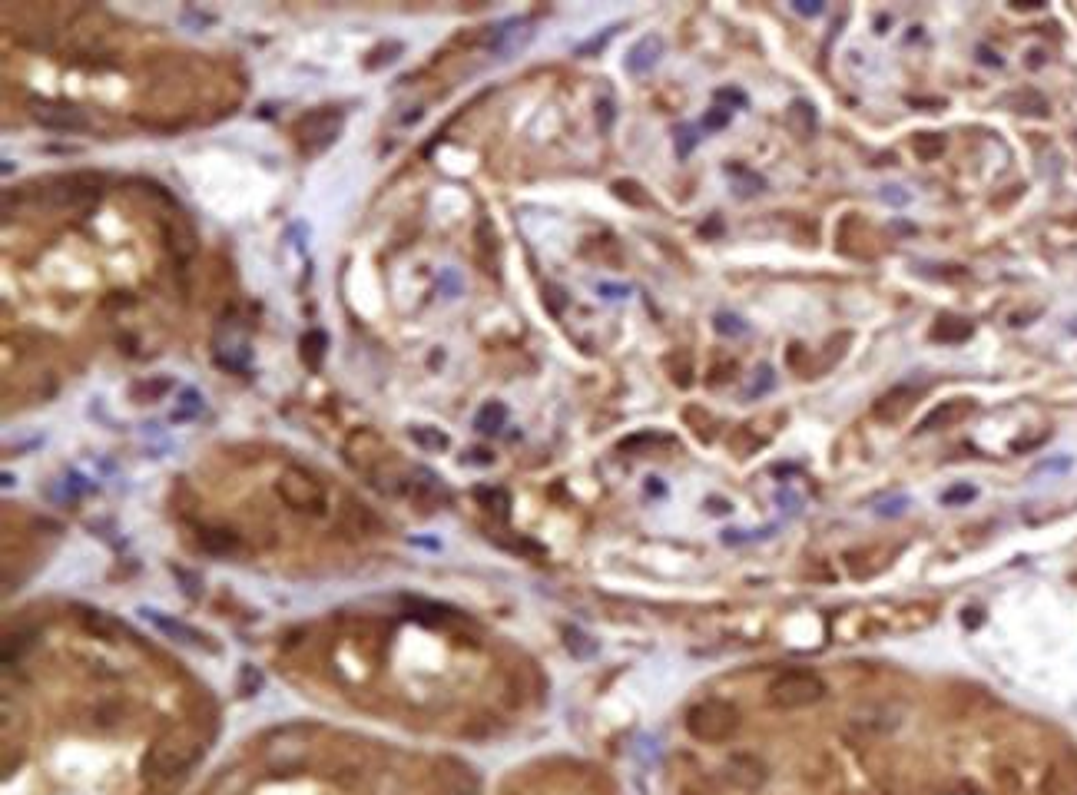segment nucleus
<instances>
[{"label": "nucleus", "mask_w": 1077, "mask_h": 795, "mask_svg": "<svg viewBox=\"0 0 1077 795\" xmlns=\"http://www.w3.org/2000/svg\"><path fill=\"white\" fill-rule=\"evenodd\" d=\"M597 123H600V130H610V123H614V103L610 100L597 103Z\"/></svg>", "instance_id": "58836bf2"}, {"label": "nucleus", "mask_w": 1077, "mask_h": 795, "mask_svg": "<svg viewBox=\"0 0 1077 795\" xmlns=\"http://www.w3.org/2000/svg\"><path fill=\"white\" fill-rule=\"evenodd\" d=\"M203 752H206L203 736L186 726L173 729V733L160 736L150 746V752H146V759H143V772H146V779H153V782L176 779L193 769L196 762L203 759Z\"/></svg>", "instance_id": "f257e3e1"}, {"label": "nucleus", "mask_w": 1077, "mask_h": 795, "mask_svg": "<svg viewBox=\"0 0 1077 795\" xmlns=\"http://www.w3.org/2000/svg\"><path fill=\"white\" fill-rule=\"evenodd\" d=\"M276 491L285 504L292 507V511H302V514H322L325 511V491L322 484L315 481V477L305 471V468H285L279 474V484Z\"/></svg>", "instance_id": "39448f33"}, {"label": "nucleus", "mask_w": 1077, "mask_h": 795, "mask_svg": "<svg viewBox=\"0 0 1077 795\" xmlns=\"http://www.w3.org/2000/svg\"><path fill=\"white\" fill-rule=\"evenodd\" d=\"M962 415H968V405H962V401H948V405L935 408L932 415H928V418L922 421V428H925V431H938V428H942V424L955 421V418H962Z\"/></svg>", "instance_id": "aec40b11"}, {"label": "nucleus", "mask_w": 1077, "mask_h": 795, "mask_svg": "<svg viewBox=\"0 0 1077 795\" xmlns=\"http://www.w3.org/2000/svg\"><path fill=\"white\" fill-rule=\"evenodd\" d=\"M673 136H677V156H680V159L690 156V153L696 150V143H700V136H696L693 126H677V130H673Z\"/></svg>", "instance_id": "c756f323"}, {"label": "nucleus", "mask_w": 1077, "mask_h": 795, "mask_svg": "<svg viewBox=\"0 0 1077 795\" xmlns=\"http://www.w3.org/2000/svg\"><path fill=\"white\" fill-rule=\"evenodd\" d=\"M793 7L799 10L802 17H816V14H822V4H816V0H799V4H793Z\"/></svg>", "instance_id": "ea45409f"}, {"label": "nucleus", "mask_w": 1077, "mask_h": 795, "mask_svg": "<svg viewBox=\"0 0 1077 795\" xmlns=\"http://www.w3.org/2000/svg\"><path fill=\"white\" fill-rule=\"evenodd\" d=\"M342 133V113L339 110H319L302 116L299 126H295V136H299L305 153H322L339 140Z\"/></svg>", "instance_id": "423d86ee"}, {"label": "nucleus", "mask_w": 1077, "mask_h": 795, "mask_svg": "<svg viewBox=\"0 0 1077 795\" xmlns=\"http://www.w3.org/2000/svg\"><path fill=\"white\" fill-rule=\"evenodd\" d=\"M614 34H617V27H610V30H604V34H597L594 40H587V44H580V47H577V57H590V53L604 50V47H607V40L614 37Z\"/></svg>", "instance_id": "4c0bfd02"}, {"label": "nucleus", "mask_w": 1077, "mask_h": 795, "mask_svg": "<svg viewBox=\"0 0 1077 795\" xmlns=\"http://www.w3.org/2000/svg\"><path fill=\"white\" fill-rule=\"evenodd\" d=\"M975 497H978L975 487H971V484H958V487H952V491H945V494H942V504L955 507V504H968V501H975Z\"/></svg>", "instance_id": "473e14b6"}, {"label": "nucleus", "mask_w": 1077, "mask_h": 795, "mask_svg": "<svg viewBox=\"0 0 1077 795\" xmlns=\"http://www.w3.org/2000/svg\"><path fill=\"white\" fill-rule=\"evenodd\" d=\"M143 613H146V620H150L153 627L160 630V633L170 636V640L183 643V646H196V650H209V653H216V643H209V636H206V633H199L196 627H189V623H183V620H173V617H166V613H156V610H143Z\"/></svg>", "instance_id": "9d476101"}, {"label": "nucleus", "mask_w": 1077, "mask_h": 795, "mask_svg": "<svg viewBox=\"0 0 1077 795\" xmlns=\"http://www.w3.org/2000/svg\"><path fill=\"white\" fill-rule=\"evenodd\" d=\"M723 776L730 786L743 789V792H756L763 789V782L769 779V769L763 759L749 756V752H739V756H730L723 766Z\"/></svg>", "instance_id": "1a4fd4ad"}, {"label": "nucleus", "mask_w": 1077, "mask_h": 795, "mask_svg": "<svg viewBox=\"0 0 1077 795\" xmlns=\"http://www.w3.org/2000/svg\"><path fill=\"white\" fill-rule=\"evenodd\" d=\"M739 729V709L726 699H703L686 709V733L700 742H726L733 739Z\"/></svg>", "instance_id": "f03ea898"}, {"label": "nucleus", "mask_w": 1077, "mask_h": 795, "mask_svg": "<svg viewBox=\"0 0 1077 795\" xmlns=\"http://www.w3.org/2000/svg\"><path fill=\"white\" fill-rule=\"evenodd\" d=\"M100 193H103V179L93 176V173H73V176H60L54 179L44 193H40V199H44L47 206L54 209H80L87 212L93 203H100Z\"/></svg>", "instance_id": "20e7f679"}, {"label": "nucleus", "mask_w": 1077, "mask_h": 795, "mask_svg": "<svg viewBox=\"0 0 1077 795\" xmlns=\"http://www.w3.org/2000/svg\"><path fill=\"white\" fill-rule=\"evenodd\" d=\"M199 544H203V550H209V554H229V550L239 547V537L236 530H226V527H209L203 530V537H199Z\"/></svg>", "instance_id": "a211bd4d"}, {"label": "nucleus", "mask_w": 1077, "mask_h": 795, "mask_svg": "<svg viewBox=\"0 0 1077 795\" xmlns=\"http://www.w3.org/2000/svg\"><path fill=\"white\" fill-rule=\"evenodd\" d=\"M173 577L179 580V583H183V593H186V597H199V587H203V583H199V577L196 574H189V570H183V567H173Z\"/></svg>", "instance_id": "e433bc0d"}, {"label": "nucleus", "mask_w": 1077, "mask_h": 795, "mask_svg": "<svg viewBox=\"0 0 1077 795\" xmlns=\"http://www.w3.org/2000/svg\"><path fill=\"white\" fill-rule=\"evenodd\" d=\"M915 398H918V388H905L902 385V388H895V391H889V395H882L879 401H875L872 415L882 418V421H899L905 411L915 405Z\"/></svg>", "instance_id": "ddd939ff"}, {"label": "nucleus", "mask_w": 1077, "mask_h": 795, "mask_svg": "<svg viewBox=\"0 0 1077 795\" xmlns=\"http://www.w3.org/2000/svg\"><path fill=\"white\" fill-rule=\"evenodd\" d=\"M531 37H534V30H531V24H527V20H508V24H501V27L491 34L488 47H491L494 57L508 60V57H514V53L521 50Z\"/></svg>", "instance_id": "9b49d317"}, {"label": "nucleus", "mask_w": 1077, "mask_h": 795, "mask_svg": "<svg viewBox=\"0 0 1077 795\" xmlns=\"http://www.w3.org/2000/svg\"><path fill=\"white\" fill-rule=\"evenodd\" d=\"M915 150H918V156H922V159H935L938 153L945 150V140H942V136H925V140L915 143Z\"/></svg>", "instance_id": "c9c22d12"}, {"label": "nucleus", "mask_w": 1077, "mask_h": 795, "mask_svg": "<svg viewBox=\"0 0 1077 795\" xmlns=\"http://www.w3.org/2000/svg\"><path fill=\"white\" fill-rule=\"evenodd\" d=\"M325 355H329V335L322 328H312L302 338V362L309 365V371H322Z\"/></svg>", "instance_id": "4468645a"}, {"label": "nucleus", "mask_w": 1077, "mask_h": 795, "mask_svg": "<svg viewBox=\"0 0 1077 795\" xmlns=\"http://www.w3.org/2000/svg\"><path fill=\"white\" fill-rule=\"evenodd\" d=\"M766 696L776 709H806L826 699V680L812 670H783L769 680Z\"/></svg>", "instance_id": "7ed1b4c3"}, {"label": "nucleus", "mask_w": 1077, "mask_h": 795, "mask_svg": "<svg viewBox=\"0 0 1077 795\" xmlns=\"http://www.w3.org/2000/svg\"><path fill=\"white\" fill-rule=\"evenodd\" d=\"M600 292H604V299H624L627 295L624 285H600Z\"/></svg>", "instance_id": "a19ab883"}, {"label": "nucleus", "mask_w": 1077, "mask_h": 795, "mask_svg": "<svg viewBox=\"0 0 1077 795\" xmlns=\"http://www.w3.org/2000/svg\"><path fill=\"white\" fill-rule=\"evenodd\" d=\"M408 434H411V441H415L418 448H421V451H428V454L448 451V444H451L448 434L441 431V428H431V424H415V428H411Z\"/></svg>", "instance_id": "f3484780"}, {"label": "nucleus", "mask_w": 1077, "mask_h": 795, "mask_svg": "<svg viewBox=\"0 0 1077 795\" xmlns=\"http://www.w3.org/2000/svg\"><path fill=\"white\" fill-rule=\"evenodd\" d=\"M199 411H203V395H199L196 388H183V395H179V405L173 411V421H189L196 418Z\"/></svg>", "instance_id": "5701e85b"}, {"label": "nucleus", "mask_w": 1077, "mask_h": 795, "mask_svg": "<svg viewBox=\"0 0 1077 795\" xmlns=\"http://www.w3.org/2000/svg\"><path fill=\"white\" fill-rule=\"evenodd\" d=\"M716 332H720V335H746L749 328L743 325V318L723 312V315H716Z\"/></svg>", "instance_id": "2f4dec72"}, {"label": "nucleus", "mask_w": 1077, "mask_h": 795, "mask_svg": "<svg viewBox=\"0 0 1077 795\" xmlns=\"http://www.w3.org/2000/svg\"><path fill=\"white\" fill-rule=\"evenodd\" d=\"M474 497H478L481 507H488V511L501 514V517L508 514V494H504L501 487H478V491H474Z\"/></svg>", "instance_id": "a878e982"}, {"label": "nucleus", "mask_w": 1077, "mask_h": 795, "mask_svg": "<svg viewBox=\"0 0 1077 795\" xmlns=\"http://www.w3.org/2000/svg\"><path fill=\"white\" fill-rule=\"evenodd\" d=\"M305 752H309V729H285V733H276L269 739L266 762L276 772H289L302 766Z\"/></svg>", "instance_id": "6e6552de"}, {"label": "nucleus", "mask_w": 1077, "mask_h": 795, "mask_svg": "<svg viewBox=\"0 0 1077 795\" xmlns=\"http://www.w3.org/2000/svg\"><path fill=\"white\" fill-rule=\"evenodd\" d=\"M401 53H405V44H398V40H388V44H378L372 53H368L365 67H368V70H382L385 63H395Z\"/></svg>", "instance_id": "4be33fe9"}, {"label": "nucleus", "mask_w": 1077, "mask_h": 795, "mask_svg": "<svg viewBox=\"0 0 1077 795\" xmlns=\"http://www.w3.org/2000/svg\"><path fill=\"white\" fill-rule=\"evenodd\" d=\"M713 100H716V106H723V103H730V106H749V97H746L743 90H736V87H723V90H716V93H713Z\"/></svg>", "instance_id": "f704fd0d"}, {"label": "nucleus", "mask_w": 1077, "mask_h": 795, "mask_svg": "<svg viewBox=\"0 0 1077 795\" xmlns=\"http://www.w3.org/2000/svg\"><path fill=\"white\" fill-rule=\"evenodd\" d=\"M166 239H170V249L176 252L179 259H189L196 252V232L186 226L183 216L173 219V226L166 229Z\"/></svg>", "instance_id": "dca6fc26"}, {"label": "nucleus", "mask_w": 1077, "mask_h": 795, "mask_svg": "<svg viewBox=\"0 0 1077 795\" xmlns=\"http://www.w3.org/2000/svg\"><path fill=\"white\" fill-rule=\"evenodd\" d=\"M789 123H793L802 136H812L816 133V110H812L806 100H799L793 110H789Z\"/></svg>", "instance_id": "b1692460"}, {"label": "nucleus", "mask_w": 1077, "mask_h": 795, "mask_svg": "<svg viewBox=\"0 0 1077 795\" xmlns=\"http://www.w3.org/2000/svg\"><path fill=\"white\" fill-rule=\"evenodd\" d=\"M236 689H239V696H242V699L256 696L259 689H262V673H259L252 663H242V670H239V686H236Z\"/></svg>", "instance_id": "cd10ccee"}, {"label": "nucleus", "mask_w": 1077, "mask_h": 795, "mask_svg": "<svg viewBox=\"0 0 1077 795\" xmlns=\"http://www.w3.org/2000/svg\"><path fill=\"white\" fill-rule=\"evenodd\" d=\"M508 424V408L501 405V401H488V405H481V411L474 415V431L478 434H501V428Z\"/></svg>", "instance_id": "2eb2a0df"}, {"label": "nucleus", "mask_w": 1077, "mask_h": 795, "mask_svg": "<svg viewBox=\"0 0 1077 795\" xmlns=\"http://www.w3.org/2000/svg\"><path fill=\"white\" fill-rule=\"evenodd\" d=\"M170 388H173V381H170V378H160V381H153V385H150V381H143V385H136V388H133V398H136V401H143V398L156 401L160 395H166V391H170Z\"/></svg>", "instance_id": "c85d7f7f"}, {"label": "nucleus", "mask_w": 1077, "mask_h": 795, "mask_svg": "<svg viewBox=\"0 0 1077 795\" xmlns=\"http://www.w3.org/2000/svg\"><path fill=\"white\" fill-rule=\"evenodd\" d=\"M730 113L733 110H726V106H713V110L703 116V126H706V130H713V133L726 130V126H730Z\"/></svg>", "instance_id": "72a5a7b5"}, {"label": "nucleus", "mask_w": 1077, "mask_h": 795, "mask_svg": "<svg viewBox=\"0 0 1077 795\" xmlns=\"http://www.w3.org/2000/svg\"><path fill=\"white\" fill-rule=\"evenodd\" d=\"M411 607V617L425 620V623H445L451 617V610L438 607V603H428V600H408Z\"/></svg>", "instance_id": "393cba45"}, {"label": "nucleus", "mask_w": 1077, "mask_h": 795, "mask_svg": "<svg viewBox=\"0 0 1077 795\" xmlns=\"http://www.w3.org/2000/svg\"><path fill=\"white\" fill-rule=\"evenodd\" d=\"M30 116H34V123H40L44 130H54V133H80V130H87V126H90L87 113H83L80 106H73V103L34 100V103H30Z\"/></svg>", "instance_id": "0eeeda50"}, {"label": "nucleus", "mask_w": 1077, "mask_h": 795, "mask_svg": "<svg viewBox=\"0 0 1077 795\" xmlns=\"http://www.w3.org/2000/svg\"><path fill=\"white\" fill-rule=\"evenodd\" d=\"M27 646H34V633H7L4 636V663L10 666L24 656Z\"/></svg>", "instance_id": "bb28decb"}, {"label": "nucleus", "mask_w": 1077, "mask_h": 795, "mask_svg": "<svg viewBox=\"0 0 1077 795\" xmlns=\"http://www.w3.org/2000/svg\"><path fill=\"white\" fill-rule=\"evenodd\" d=\"M564 646L577 656V660H590V656L597 653V643L590 640L584 630H577V627H567V630H564Z\"/></svg>", "instance_id": "412c9836"}, {"label": "nucleus", "mask_w": 1077, "mask_h": 795, "mask_svg": "<svg viewBox=\"0 0 1077 795\" xmlns=\"http://www.w3.org/2000/svg\"><path fill=\"white\" fill-rule=\"evenodd\" d=\"M614 193H617L620 199H627V203H633V206H647V203H650V199L640 193V186H637V183H627V179L614 183Z\"/></svg>", "instance_id": "7c9ffc66"}, {"label": "nucleus", "mask_w": 1077, "mask_h": 795, "mask_svg": "<svg viewBox=\"0 0 1077 795\" xmlns=\"http://www.w3.org/2000/svg\"><path fill=\"white\" fill-rule=\"evenodd\" d=\"M660 57H663V37L647 34V37H640L637 44L630 47L627 70L633 73V77H643V73H650L653 67H657Z\"/></svg>", "instance_id": "f8f14e48"}, {"label": "nucleus", "mask_w": 1077, "mask_h": 795, "mask_svg": "<svg viewBox=\"0 0 1077 795\" xmlns=\"http://www.w3.org/2000/svg\"><path fill=\"white\" fill-rule=\"evenodd\" d=\"M968 335H971V325L962 322V318H942V322L932 328L935 342H965Z\"/></svg>", "instance_id": "6ab92c4d"}, {"label": "nucleus", "mask_w": 1077, "mask_h": 795, "mask_svg": "<svg viewBox=\"0 0 1077 795\" xmlns=\"http://www.w3.org/2000/svg\"><path fill=\"white\" fill-rule=\"evenodd\" d=\"M464 461H471V464H491L494 458H491V454L484 451V448H478V451H471V454H468V458H464Z\"/></svg>", "instance_id": "79ce46f5"}]
</instances>
